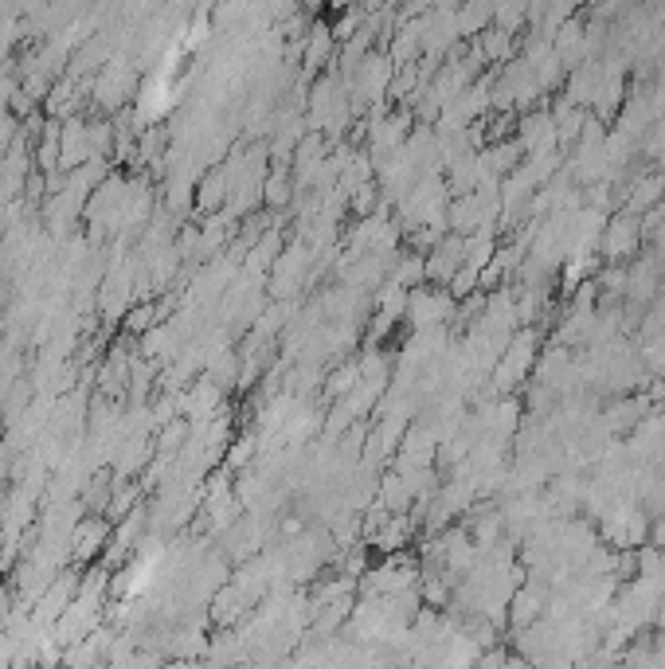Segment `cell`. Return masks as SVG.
Returning <instances> with one entry per match:
<instances>
[{
  "mask_svg": "<svg viewBox=\"0 0 665 669\" xmlns=\"http://www.w3.org/2000/svg\"><path fill=\"white\" fill-rule=\"evenodd\" d=\"M634 247H638V223L630 220V216H619V220L603 231V251H607L611 259L630 255Z\"/></svg>",
  "mask_w": 665,
  "mask_h": 669,
  "instance_id": "obj_1",
  "label": "cell"
}]
</instances>
